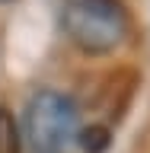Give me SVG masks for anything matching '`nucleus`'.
Instances as JSON below:
<instances>
[{
    "label": "nucleus",
    "mask_w": 150,
    "mask_h": 153,
    "mask_svg": "<svg viewBox=\"0 0 150 153\" xmlns=\"http://www.w3.org/2000/svg\"><path fill=\"white\" fill-rule=\"evenodd\" d=\"M67 38L86 54H105L122 45L128 16L118 0H67L61 13Z\"/></svg>",
    "instance_id": "f257e3e1"
},
{
    "label": "nucleus",
    "mask_w": 150,
    "mask_h": 153,
    "mask_svg": "<svg viewBox=\"0 0 150 153\" xmlns=\"http://www.w3.org/2000/svg\"><path fill=\"white\" fill-rule=\"evenodd\" d=\"M29 153H64L77 137V105L64 93H35L22 118Z\"/></svg>",
    "instance_id": "f03ea898"
},
{
    "label": "nucleus",
    "mask_w": 150,
    "mask_h": 153,
    "mask_svg": "<svg viewBox=\"0 0 150 153\" xmlns=\"http://www.w3.org/2000/svg\"><path fill=\"white\" fill-rule=\"evenodd\" d=\"M77 143H80L83 153H102L105 147L112 143V131H109L105 124H86V128H80V134H77Z\"/></svg>",
    "instance_id": "7ed1b4c3"
},
{
    "label": "nucleus",
    "mask_w": 150,
    "mask_h": 153,
    "mask_svg": "<svg viewBox=\"0 0 150 153\" xmlns=\"http://www.w3.org/2000/svg\"><path fill=\"white\" fill-rule=\"evenodd\" d=\"M0 153H22V137L7 108H0Z\"/></svg>",
    "instance_id": "20e7f679"
}]
</instances>
